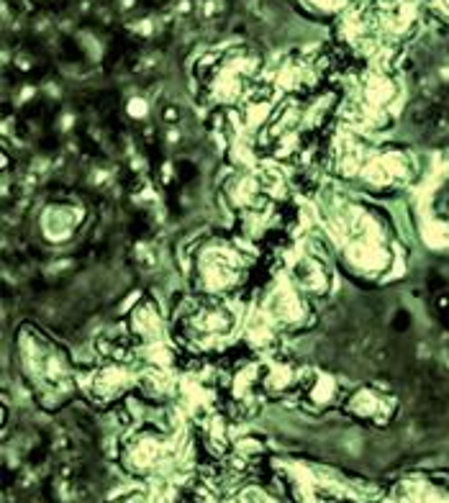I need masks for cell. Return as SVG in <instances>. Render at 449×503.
<instances>
[{
	"label": "cell",
	"mask_w": 449,
	"mask_h": 503,
	"mask_svg": "<svg viewBox=\"0 0 449 503\" xmlns=\"http://www.w3.org/2000/svg\"><path fill=\"white\" fill-rule=\"evenodd\" d=\"M239 500L241 503H277L267 490H262V488H247L241 495H239Z\"/></svg>",
	"instance_id": "277c9868"
},
{
	"label": "cell",
	"mask_w": 449,
	"mask_h": 503,
	"mask_svg": "<svg viewBox=\"0 0 449 503\" xmlns=\"http://www.w3.org/2000/svg\"><path fill=\"white\" fill-rule=\"evenodd\" d=\"M177 321H180L185 344L203 346V350H208L216 339L226 336L234 326V319L226 308L211 305V303H195V305L182 308V314L177 311Z\"/></svg>",
	"instance_id": "7a4b0ae2"
},
{
	"label": "cell",
	"mask_w": 449,
	"mask_h": 503,
	"mask_svg": "<svg viewBox=\"0 0 449 503\" xmlns=\"http://www.w3.org/2000/svg\"><path fill=\"white\" fill-rule=\"evenodd\" d=\"M198 283L208 293L231 290L249 273L244 257H239L236 249L226 242H213L203 249V254H198Z\"/></svg>",
	"instance_id": "6da1fadb"
},
{
	"label": "cell",
	"mask_w": 449,
	"mask_h": 503,
	"mask_svg": "<svg viewBox=\"0 0 449 503\" xmlns=\"http://www.w3.org/2000/svg\"><path fill=\"white\" fill-rule=\"evenodd\" d=\"M349 408H352L354 416H359V418H372V421H383V416L388 418V413H390V403H388L385 398H380L378 393H370V391L357 393V396L352 398Z\"/></svg>",
	"instance_id": "3957f363"
}]
</instances>
